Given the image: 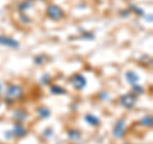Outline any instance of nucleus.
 <instances>
[{"mask_svg": "<svg viewBox=\"0 0 153 144\" xmlns=\"http://www.w3.org/2000/svg\"><path fill=\"white\" fill-rule=\"evenodd\" d=\"M22 94H23V89H22V87H19L17 84H10L5 91V98L9 103H10L12 101L18 99Z\"/></svg>", "mask_w": 153, "mask_h": 144, "instance_id": "obj_1", "label": "nucleus"}, {"mask_svg": "<svg viewBox=\"0 0 153 144\" xmlns=\"http://www.w3.org/2000/svg\"><path fill=\"white\" fill-rule=\"evenodd\" d=\"M46 14H47V17L51 18V19H54V21H60V19L64 17L63 9H61L60 7L55 5V4H51V5L47 7Z\"/></svg>", "mask_w": 153, "mask_h": 144, "instance_id": "obj_2", "label": "nucleus"}, {"mask_svg": "<svg viewBox=\"0 0 153 144\" xmlns=\"http://www.w3.org/2000/svg\"><path fill=\"white\" fill-rule=\"evenodd\" d=\"M135 102H137V98L135 96L129 93V94H124L123 97L120 98V105L121 106H124L125 108H131L135 106Z\"/></svg>", "mask_w": 153, "mask_h": 144, "instance_id": "obj_3", "label": "nucleus"}, {"mask_svg": "<svg viewBox=\"0 0 153 144\" xmlns=\"http://www.w3.org/2000/svg\"><path fill=\"white\" fill-rule=\"evenodd\" d=\"M112 134H114V138H116V139H121L125 135V121H124V120H119V121L115 124Z\"/></svg>", "mask_w": 153, "mask_h": 144, "instance_id": "obj_4", "label": "nucleus"}, {"mask_svg": "<svg viewBox=\"0 0 153 144\" xmlns=\"http://www.w3.org/2000/svg\"><path fill=\"white\" fill-rule=\"evenodd\" d=\"M71 84L74 85V88L75 89H78V91H80V89H83L85 85H87V80H85V78L83 75H80V74H76V75H74L73 78H71Z\"/></svg>", "mask_w": 153, "mask_h": 144, "instance_id": "obj_5", "label": "nucleus"}, {"mask_svg": "<svg viewBox=\"0 0 153 144\" xmlns=\"http://www.w3.org/2000/svg\"><path fill=\"white\" fill-rule=\"evenodd\" d=\"M0 45L1 46H7V47H12V49H18L19 44L13 40L10 37H7V36H0Z\"/></svg>", "mask_w": 153, "mask_h": 144, "instance_id": "obj_6", "label": "nucleus"}, {"mask_svg": "<svg viewBox=\"0 0 153 144\" xmlns=\"http://www.w3.org/2000/svg\"><path fill=\"white\" fill-rule=\"evenodd\" d=\"M125 78H126L128 83L130 84V85H135V84H138V82H139V76H138V74H137V73H134L133 70L126 71Z\"/></svg>", "mask_w": 153, "mask_h": 144, "instance_id": "obj_7", "label": "nucleus"}, {"mask_svg": "<svg viewBox=\"0 0 153 144\" xmlns=\"http://www.w3.org/2000/svg\"><path fill=\"white\" fill-rule=\"evenodd\" d=\"M12 133H13L14 137H25L27 134V129L22 125V122H17Z\"/></svg>", "mask_w": 153, "mask_h": 144, "instance_id": "obj_8", "label": "nucleus"}, {"mask_svg": "<svg viewBox=\"0 0 153 144\" xmlns=\"http://www.w3.org/2000/svg\"><path fill=\"white\" fill-rule=\"evenodd\" d=\"M84 120L89 124V125H92V126H98V125H100V122H101V121H100V119H98V117H96V116H93L92 114H87V115H85V116H84Z\"/></svg>", "mask_w": 153, "mask_h": 144, "instance_id": "obj_9", "label": "nucleus"}, {"mask_svg": "<svg viewBox=\"0 0 153 144\" xmlns=\"http://www.w3.org/2000/svg\"><path fill=\"white\" fill-rule=\"evenodd\" d=\"M37 115L41 119H46V117L50 116V110L47 108V107H45V106H42L40 108H37Z\"/></svg>", "mask_w": 153, "mask_h": 144, "instance_id": "obj_10", "label": "nucleus"}, {"mask_svg": "<svg viewBox=\"0 0 153 144\" xmlns=\"http://www.w3.org/2000/svg\"><path fill=\"white\" fill-rule=\"evenodd\" d=\"M14 117L18 120V122H21V121H23V120H26L28 117V115L25 111H17L16 115H14Z\"/></svg>", "mask_w": 153, "mask_h": 144, "instance_id": "obj_11", "label": "nucleus"}, {"mask_svg": "<svg viewBox=\"0 0 153 144\" xmlns=\"http://www.w3.org/2000/svg\"><path fill=\"white\" fill-rule=\"evenodd\" d=\"M51 93L52 94H65L66 91L60 88V87H57V85H54V87H51Z\"/></svg>", "mask_w": 153, "mask_h": 144, "instance_id": "obj_12", "label": "nucleus"}, {"mask_svg": "<svg viewBox=\"0 0 153 144\" xmlns=\"http://www.w3.org/2000/svg\"><path fill=\"white\" fill-rule=\"evenodd\" d=\"M140 124H142L143 126H151L152 125V116H151V115H149V116H146L140 121Z\"/></svg>", "mask_w": 153, "mask_h": 144, "instance_id": "obj_13", "label": "nucleus"}, {"mask_svg": "<svg viewBox=\"0 0 153 144\" xmlns=\"http://www.w3.org/2000/svg\"><path fill=\"white\" fill-rule=\"evenodd\" d=\"M69 138L71 139V140H78V139L80 138V134L78 133V131H75V130H71V131H69Z\"/></svg>", "mask_w": 153, "mask_h": 144, "instance_id": "obj_14", "label": "nucleus"}, {"mask_svg": "<svg viewBox=\"0 0 153 144\" xmlns=\"http://www.w3.org/2000/svg\"><path fill=\"white\" fill-rule=\"evenodd\" d=\"M133 92L134 94H142L143 93V88L142 87H138V85H133Z\"/></svg>", "mask_w": 153, "mask_h": 144, "instance_id": "obj_15", "label": "nucleus"}, {"mask_svg": "<svg viewBox=\"0 0 153 144\" xmlns=\"http://www.w3.org/2000/svg\"><path fill=\"white\" fill-rule=\"evenodd\" d=\"M44 60H45V57H44V56H37V57H35V64L41 65L42 63H44Z\"/></svg>", "mask_w": 153, "mask_h": 144, "instance_id": "obj_16", "label": "nucleus"}, {"mask_svg": "<svg viewBox=\"0 0 153 144\" xmlns=\"http://www.w3.org/2000/svg\"><path fill=\"white\" fill-rule=\"evenodd\" d=\"M133 9H134V12H135L137 14H140V16H142V14H143V12H142V9H140V8H137V7H133Z\"/></svg>", "mask_w": 153, "mask_h": 144, "instance_id": "obj_17", "label": "nucleus"}, {"mask_svg": "<svg viewBox=\"0 0 153 144\" xmlns=\"http://www.w3.org/2000/svg\"><path fill=\"white\" fill-rule=\"evenodd\" d=\"M0 87H1V85H0Z\"/></svg>", "mask_w": 153, "mask_h": 144, "instance_id": "obj_18", "label": "nucleus"}]
</instances>
